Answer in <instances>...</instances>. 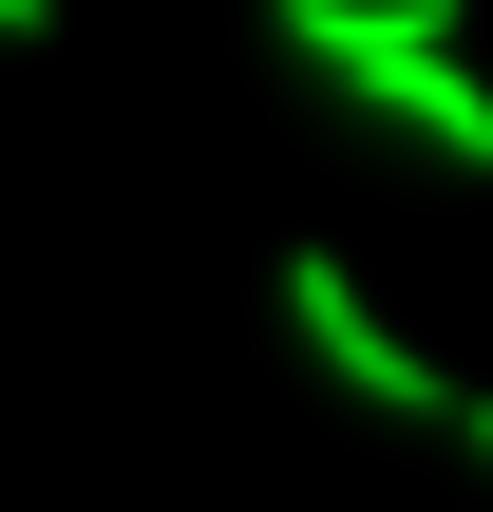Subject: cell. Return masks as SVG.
Returning a JSON list of instances; mask_svg holds the SVG:
<instances>
[{
    "mask_svg": "<svg viewBox=\"0 0 493 512\" xmlns=\"http://www.w3.org/2000/svg\"><path fill=\"white\" fill-rule=\"evenodd\" d=\"M266 38H285L323 95L399 114L437 171H493V76L456 57V38H475V0H266Z\"/></svg>",
    "mask_w": 493,
    "mask_h": 512,
    "instance_id": "6da1fadb",
    "label": "cell"
},
{
    "mask_svg": "<svg viewBox=\"0 0 493 512\" xmlns=\"http://www.w3.org/2000/svg\"><path fill=\"white\" fill-rule=\"evenodd\" d=\"M285 323H304V361H323L361 418H456V361H437V342H399V323L361 304V266H342V247H285Z\"/></svg>",
    "mask_w": 493,
    "mask_h": 512,
    "instance_id": "7a4b0ae2",
    "label": "cell"
},
{
    "mask_svg": "<svg viewBox=\"0 0 493 512\" xmlns=\"http://www.w3.org/2000/svg\"><path fill=\"white\" fill-rule=\"evenodd\" d=\"M456 437H475V456H493V399H456Z\"/></svg>",
    "mask_w": 493,
    "mask_h": 512,
    "instance_id": "3957f363",
    "label": "cell"
}]
</instances>
